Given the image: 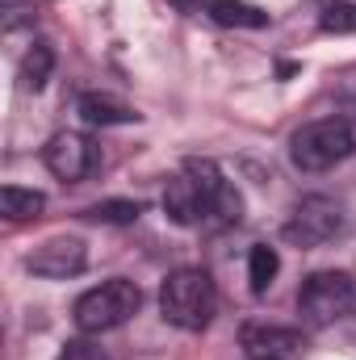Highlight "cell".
<instances>
[{
  "mask_svg": "<svg viewBox=\"0 0 356 360\" xmlns=\"http://www.w3.org/2000/svg\"><path fill=\"white\" fill-rule=\"evenodd\" d=\"M160 310L164 319L180 331H205L214 310H218V293L205 269H177L164 289H160Z\"/></svg>",
  "mask_w": 356,
  "mask_h": 360,
  "instance_id": "obj_1",
  "label": "cell"
},
{
  "mask_svg": "<svg viewBox=\"0 0 356 360\" xmlns=\"http://www.w3.org/2000/svg\"><path fill=\"white\" fill-rule=\"evenodd\" d=\"M139 306H143V289L126 276H113V281H101L96 289L76 297L72 319L84 335H101V331L122 327L130 314H139Z\"/></svg>",
  "mask_w": 356,
  "mask_h": 360,
  "instance_id": "obj_2",
  "label": "cell"
},
{
  "mask_svg": "<svg viewBox=\"0 0 356 360\" xmlns=\"http://www.w3.org/2000/svg\"><path fill=\"white\" fill-rule=\"evenodd\" d=\"M352 151H356V134H352V126L340 122V117L310 122V126H302L289 139V160L302 172H327V168L344 164Z\"/></svg>",
  "mask_w": 356,
  "mask_h": 360,
  "instance_id": "obj_3",
  "label": "cell"
},
{
  "mask_svg": "<svg viewBox=\"0 0 356 360\" xmlns=\"http://www.w3.org/2000/svg\"><path fill=\"white\" fill-rule=\"evenodd\" d=\"M356 289H352V276L348 272H310L298 289V314L306 327H331L336 319L348 314Z\"/></svg>",
  "mask_w": 356,
  "mask_h": 360,
  "instance_id": "obj_4",
  "label": "cell"
},
{
  "mask_svg": "<svg viewBox=\"0 0 356 360\" xmlns=\"http://www.w3.org/2000/svg\"><path fill=\"white\" fill-rule=\"evenodd\" d=\"M344 231V205L331 197H302L285 222V239L298 248H323Z\"/></svg>",
  "mask_w": 356,
  "mask_h": 360,
  "instance_id": "obj_5",
  "label": "cell"
},
{
  "mask_svg": "<svg viewBox=\"0 0 356 360\" xmlns=\"http://www.w3.org/2000/svg\"><path fill=\"white\" fill-rule=\"evenodd\" d=\"M84 264H89V252H84V239H76V235H55L25 256V269L34 276H51V281H68Z\"/></svg>",
  "mask_w": 356,
  "mask_h": 360,
  "instance_id": "obj_6",
  "label": "cell"
},
{
  "mask_svg": "<svg viewBox=\"0 0 356 360\" xmlns=\"http://www.w3.org/2000/svg\"><path fill=\"white\" fill-rule=\"evenodd\" d=\"M42 160H46V168L59 180H84L92 172V164H96V151H92V143L84 134L59 130V134H51V143L42 147Z\"/></svg>",
  "mask_w": 356,
  "mask_h": 360,
  "instance_id": "obj_7",
  "label": "cell"
},
{
  "mask_svg": "<svg viewBox=\"0 0 356 360\" xmlns=\"http://www.w3.org/2000/svg\"><path fill=\"white\" fill-rule=\"evenodd\" d=\"M164 214L177 222V226H197L201 218H210V205H205V193L197 188V180L180 168L177 176L168 180L164 188Z\"/></svg>",
  "mask_w": 356,
  "mask_h": 360,
  "instance_id": "obj_8",
  "label": "cell"
},
{
  "mask_svg": "<svg viewBox=\"0 0 356 360\" xmlns=\"http://www.w3.org/2000/svg\"><path fill=\"white\" fill-rule=\"evenodd\" d=\"M243 348H252V356H272V360H289L306 348L302 331L293 327H243Z\"/></svg>",
  "mask_w": 356,
  "mask_h": 360,
  "instance_id": "obj_9",
  "label": "cell"
},
{
  "mask_svg": "<svg viewBox=\"0 0 356 360\" xmlns=\"http://www.w3.org/2000/svg\"><path fill=\"white\" fill-rule=\"evenodd\" d=\"M80 117L89 126H126V122H139V113L126 101L109 96V92H84L80 96Z\"/></svg>",
  "mask_w": 356,
  "mask_h": 360,
  "instance_id": "obj_10",
  "label": "cell"
},
{
  "mask_svg": "<svg viewBox=\"0 0 356 360\" xmlns=\"http://www.w3.org/2000/svg\"><path fill=\"white\" fill-rule=\"evenodd\" d=\"M205 13L218 25H235V30H265L268 25V13L248 0H205Z\"/></svg>",
  "mask_w": 356,
  "mask_h": 360,
  "instance_id": "obj_11",
  "label": "cell"
},
{
  "mask_svg": "<svg viewBox=\"0 0 356 360\" xmlns=\"http://www.w3.org/2000/svg\"><path fill=\"white\" fill-rule=\"evenodd\" d=\"M51 72H55V51H51L46 42H34V46L25 51L21 68H17V80H21L25 92H42L46 80H51Z\"/></svg>",
  "mask_w": 356,
  "mask_h": 360,
  "instance_id": "obj_12",
  "label": "cell"
},
{
  "mask_svg": "<svg viewBox=\"0 0 356 360\" xmlns=\"http://www.w3.org/2000/svg\"><path fill=\"white\" fill-rule=\"evenodd\" d=\"M42 205H46V197L38 188H17V184L0 188V210H4L8 222H30V218L42 214Z\"/></svg>",
  "mask_w": 356,
  "mask_h": 360,
  "instance_id": "obj_13",
  "label": "cell"
},
{
  "mask_svg": "<svg viewBox=\"0 0 356 360\" xmlns=\"http://www.w3.org/2000/svg\"><path fill=\"white\" fill-rule=\"evenodd\" d=\"M276 269H281V256H276L268 243H256L252 256H248V281H252V293H268V285H272Z\"/></svg>",
  "mask_w": 356,
  "mask_h": 360,
  "instance_id": "obj_14",
  "label": "cell"
},
{
  "mask_svg": "<svg viewBox=\"0 0 356 360\" xmlns=\"http://www.w3.org/2000/svg\"><path fill=\"white\" fill-rule=\"evenodd\" d=\"M92 222H109V226H130L139 222V201H101L89 210Z\"/></svg>",
  "mask_w": 356,
  "mask_h": 360,
  "instance_id": "obj_15",
  "label": "cell"
},
{
  "mask_svg": "<svg viewBox=\"0 0 356 360\" xmlns=\"http://www.w3.org/2000/svg\"><path fill=\"white\" fill-rule=\"evenodd\" d=\"M319 25L327 34H356V4H327Z\"/></svg>",
  "mask_w": 356,
  "mask_h": 360,
  "instance_id": "obj_16",
  "label": "cell"
},
{
  "mask_svg": "<svg viewBox=\"0 0 356 360\" xmlns=\"http://www.w3.org/2000/svg\"><path fill=\"white\" fill-rule=\"evenodd\" d=\"M55 360H109V352L101 344H92V340H68Z\"/></svg>",
  "mask_w": 356,
  "mask_h": 360,
  "instance_id": "obj_17",
  "label": "cell"
},
{
  "mask_svg": "<svg viewBox=\"0 0 356 360\" xmlns=\"http://www.w3.org/2000/svg\"><path fill=\"white\" fill-rule=\"evenodd\" d=\"M248 360H272V356H248Z\"/></svg>",
  "mask_w": 356,
  "mask_h": 360,
  "instance_id": "obj_18",
  "label": "cell"
}]
</instances>
